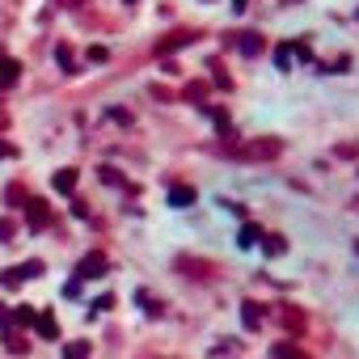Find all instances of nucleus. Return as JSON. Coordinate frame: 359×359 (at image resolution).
Masks as SVG:
<instances>
[{
	"instance_id": "6ab92c4d",
	"label": "nucleus",
	"mask_w": 359,
	"mask_h": 359,
	"mask_svg": "<svg viewBox=\"0 0 359 359\" xmlns=\"http://www.w3.org/2000/svg\"><path fill=\"white\" fill-rule=\"evenodd\" d=\"M56 5H85V0H56Z\"/></svg>"
},
{
	"instance_id": "f3484780",
	"label": "nucleus",
	"mask_w": 359,
	"mask_h": 359,
	"mask_svg": "<svg viewBox=\"0 0 359 359\" xmlns=\"http://www.w3.org/2000/svg\"><path fill=\"white\" fill-rule=\"evenodd\" d=\"M275 355H279V359H304V355H300V351H292V347H275Z\"/></svg>"
},
{
	"instance_id": "9d476101",
	"label": "nucleus",
	"mask_w": 359,
	"mask_h": 359,
	"mask_svg": "<svg viewBox=\"0 0 359 359\" xmlns=\"http://www.w3.org/2000/svg\"><path fill=\"white\" fill-rule=\"evenodd\" d=\"M56 60H60V68H64V72H76V60H72V51H68L64 42L56 47Z\"/></svg>"
},
{
	"instance_id": "9b49d317",
	"label": "nucleus",
	"mask_w": 359,
	"mask_h": 359,
	"mask_svg": "<svg viewBox=\"0 0 359 359\" xmlns=\"http://www.w3.org/2000/svg\"><path fill=\"white\" fill-rule=\"evenodd\" d=\"M9 322H17V326H34V309H26V304H17V309L9 313Z\"/></svg>"
},
{
	"instance_id": "4468645a",
	"label": "nucleus",
	"mask_w": 359,
	"mask_h": 359,
	"mask_svg": "<svg viewBox=\"0 0 359 359\" xmlns=\"http://www.w3.org/2000/svg\"><path fill=\"white\" fill-rule=\"evenodd\" d=\"M5 347H9L13 355H26V347H30V342H26V338H17V334H9V338H5Z\"/></svg>"
},
{
	"instance_id": "dca6fc26",
	"label": "nucleus",
	"mask_w": 359,
	"mask_h": 359,
	"mask_svg": "<svg viewBox=\"0 0 359 359\" xmlns=\"http://www.w3.org/2000/svg\"><path fill=\"white\" fill-rule=\"evenodd\" d=\"M9 157H17V148L9 140H0V161H9Z\"/></svg>"
},
{
	"instance_id": "20e7f679",
	"label": "nucleus",
	"mask_w": 359,
	"mask_h": 359,
	"mask_svg": "<svg viewBox=\"0 0 359 359\" xmlns=\"http://www.w3.org/2000/svg\"><path fill=\"white\" fill-rule=\"evenodd\" d=\"M182 42H194V30H178V34L161 38V42H157V51H161V56H169V51H178Z\"/></svg>"
},
{
	"instance_id": "f257e3e1",
	"label": "nucleus",
	"mask_w": 359,
	"mask_h": 359,
	"mask_svg": "<svg viewBox=\"0 0 359 359\" xmlns=\"http://www.w3.org/2000/svg\"><path fill=\"white\" fill-rule=\"evenodd\" d=\"M279 152H283L279 140H249V144H233L228 157H237V161H271Z\"/></svg>"
},
{
	"instance_id": "0eeeda50",
	"label": "nucleus",
	"mask_w": 359,
	"mask_h": 359,
	"mask_svg": "<svg viewBox=\"0 0 359 359\" xmlns=\"http://www.w3.org/2000/svg\"><path fill=\"white\" fill-rule=\"evenodd\" d=\"M34 326H38V334H42V338H60V326H56V317H51V313L34 317Z\"/></svg>"
},
{
	"instance_id": "2eb2a0df",
	"label": "nucleus",
	"mask_w": 359,
	"mask_h": 359,
	"mask_svg": "<svg viewBox=\"0 0 359 359\" xmlns=\"http://www.w3.org/2000/svg\"><path fill=\"white\" fill-rule=\"evenodd\" d=\"M85 355H89V342H72L68 347V359H85Z\"/></svg>"
},
{
	"instance_id": "f8f14e48",
	"label": "nucleus",
	"mask_w": 359,
	"mask_h": 359,
	"mask_svg": "<svg viewBox=\"0 0 359 359\" xmlns=\"http://www.w3.org/2000/svg\"><path fill=\"white\" fill-rule=\"evenodd\" d=\"M22 283H26V279H22V271H17V267L0 275V287H9V292H13V287H22Z\"/></svg>"
},
{
	"instance_id": "423d86ee",
	"label": "nucleus",
	"mask_w": 359,
	"mask_h": 359,
	"mask_svg": "<svg viewBox=\"0 0 359 359\" xmlns=\"http://www.w3.org/2000/svg\"><path fill=\"white\" fill-rule=\"evenodd\" d=\"M17 81H22V64L5 60V64H0V85H17Z\"/></svg>"
},
{
	"instance_id": "412c9836",
	"label": "nucleus",
	"mask_w": 359,
	"mask_h": 359,
	"mask_svg": "<svg viewBox=\"0 0 359 359\" xmlns=\"http://www.w3.org/2000/svg\"><path fill=\"white\" fill-rule=\"evenodd\" d=\"M127 5H135V0H127Z\"/></svg>"
},
{
	"instance_id": "ddd939ff",
	"label": "nucleus",
	"mask_w": 359,
	"mask_h": 359,
	"mask_svg": "<svg viewBox=\"0 0 359 359\" xmlns=\"http://www.w3.org/2000/svg\"><path fill=\"white\" fill-rule=\"evenodd\" d=\"M17 271H22V279H38V275H42V262H38V258H30V262H22Z\"/></svg>"
},
{
	"instance_id": "6e6552de",
	"label": "nucleus",
	"mask_w": 359,
	"mask_h": 359,
	"mask_svg": "<svg viewBox=\"0 0 359 359\" xmlns=\"http://www.w3.org/2000/svg\"><path fill=\"white\" fill-rule=\"evenodd\" d=\"M169 203H174V208H190V203H194V190H190V186H174V190H169Z\"/></svg>"
},
{
	"instance_id": "a211bd4d",
	"label": "nucleus",
	"mask_w": 359,
	"mask_h": 359,
	"mask_svg": "<svg viewBox=\"0 0 359 359\" xmlns=\"http://www.w3.org/2000/svg\"><path fill=\"white\" fill-rule=\"evenodd\" d=\"M0 241H13V220H0Z\"/></svg>"
},
{
	"instance_id": "f03ea898",
	"label": "nucleus",
	"mask_w": 359,
	"mask_h": 359,
	"mask_svg": "<svg viewBox=\"0 0 359 359\" xmlns=\"http://www.w3.org/2000/svg\"><path fill=\"white\" fill-rule=\"evenodd\" d=\"M97 275H106V253H85L76 262V279H97Z\"/></svg>"
},
{
	"instance_id": "39448f33",
	"label": "nucleus",
	"mask_w": 359,
	"mask_h": 359,
	"mask_svg": "<svg viewBox=\"0 0 359 359\" xmlns=\"http://www.w3.org/2000/svg\"><path fill=\"white\" fill-rule=\"evenodd\" d=\"M76 178H81L76 169H60L56 178H51V186H56L60 194H72V190H76Z\"/></svg>"
},
{
	"instance_id": "1a4fd4ad",
	"label": "nucleus",
	"mask_w": 359,
	"mask_h": 359,
	"mask_svg": "<svg viewBox=\"0 0 359 359\" xmlns=\"http://www.w3.org/2000/svg\"><path fill=\"white\" fill-rule=\"evenodd\" d=\"M241 51H245V56H258V51H262V34H241Z\"/></svg>"
},
{
	"instance_id": "aec40b11",
	"label": "nucleus",
	"mask_w": 359,
	"mask_h": 359,
	"mask_svg": "<svg viewBox=\"0 0 359 359\" xmlns=\"http://www.w3.org/2000/svg\"><path fill=\"white\" fill-rule=\"evenodd\" d=\"M245 5H249V0H233V9H245Z\"/></svg>"
},
{
	"instance_id": "7ed1b4c3",
	"label": "nucleus",
	"mask_w": 359,
	"mask_h": 359,
	"mask_svg": "<svg viewBox=\"0 0 359 359\" xmlns=\"http://www.w3.org/2000/svg\"><path fill=\"white\" fill-rule=\"evenodd\" d=\"M26 216H30V228H47L51 224V208L42 199H26Z\"/></svg>"
}]
</instances>
